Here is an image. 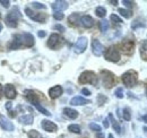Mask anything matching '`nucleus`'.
Wrapping results in <instances>:
<instances>
[{
	"label": "nucleus",
	"instance_id": "23",
	"mask_svg": "<svg viewBox=\"0 0 147 138\" xmlns=\"http://www.w3.org/2000/svg\"><path fill=\"white\" fill-rule=\"evenodd\" d=\"M32 104H33V105L36 108L37 110H38V111H40L42 114H44V116H47V117H50V116H51V113H50V112H49V111H48L45 108H43V106L40 104V102H34V103H32Z\"/></svg>",
	"mask_w": 147,
	"mask_h": 138
},
{
	"label": "nucleus",
	"instance_id": "44",
	"mask_svg": "<svg viewBox=\"0 0 147 138\" xmlns=\"http://www.w3.org/2000/svg\"><path fill=\"white\" fill-rule=\"evenodd\" d=\"M45 35H47L45 31H38V32H37V36H38V37H44Z\"/></svg>",
	"mask_w": 147,
	"mask_h": 138
},
{
	"label": "nucleus",
	"instance_id": "6",
	"mask_svg": "<svg viewBox=\"0 0 147 138\" xmlns=\"http://www.w3.org/2000/svg\"><path fill=\"white\" fill-rule=\"evenodd\" d=\"M19 40H20V43L22 45L26 47V48H31L35 44V40H34V36L31 34V33H24V34L19 35Z\"/></svg>",
	"mask_w": 147,
	"mask_h": 138
},
{
	"label": "nucleus",
	"instance_id": "27",
	"mask_svg": "<svg viewBox=\"0 0 147 138\" xmlns=\"http://www.w3.org/2000/svg\"><path fill=\"white\" fill-rule=\"evenodd\" d=\"M119 14L121 15V16H123L125 18H130L132 16V14H131V12L130 10H127V9H123V8H119Z\"/></svg>",
	"mask_w": 147,
	"mask_h": 138
},
{
	"label": "nucleus",
	"instance_id": "49",
	"mask_svg": "<svg viewBox=\"0 0 147 138\" xmlns=\"http://www.w3.org/2000/svg\"><path fill=\"white\" fill-rule=\"evenodd\" d=\"M111 3H113V5H114V6H115V5H117V3H118V1H110Z\"/></svg>",
	"mask_w": 147,
	"mask_h": 138
},
{
	"label": "nucleus",
	"instance_id": "38",
	"mask_svg": "<svg viewBox=\"0 0 147 138\" xmlns=\"http://www.w3.org/2000/svg\"><path fill=\"white\" fill-rule=\"evenodd\" d=\"M122 3H123L126 7H128V8H132V7H134V5H135V2L129 1V0H122Z\"/></svg>",
	"mask_w": 147,
	"mask_h": 138
},
{
	"label": "nucleus",
	"instance_id": "21",
	"mask_svg": "<svg viewBox=\"0 0 147 138\" xmlns=\"http://www.w3.org/2000/svg\"><path fill=\"white\" fill-rule=\"evenodd\" d=\"M108 119L111 121V124H112V128L118 133V134H121V127H120V124H119V122L115 120L114 118H113V114L110 113L109 114V117H108Z\"/></svg>",
	"mask_w": 147,
	"mask_h": 138
},
{
	"label": "nucleus",
	"instance_id": "18",
	"mask_svg": "<svg viewBox=\"0 0 147 138\" xmlns=\"http://www.w3.org/2000/svg\"><path fill=\"white\" fill-rule=\"evenodd\" d=\"M24 96L26 97L27 101H30L31 103H34V102H38V99H37V95L31 89H26L24 92Z\"/></svg>",
	"mask_w": 147,
	"mask_h": 138
},
{
	"label": "nucleus",
	"instance_id": "42",
	"mask_svg": "<svg viewBox=\"0 0 147 138\" xmlns=\"http://www.w3.org/2000/svg\"><path fill=\"white\" fill-rule=\"evenodd\" d=\"M98 100H100V102H98V104L101 105V104L103 103V102H105V101H107V97H104V96H102V95L100 94V95H98Z\"/></svg>",
	"mask_w": 147,
	"mask_h": 138
},
{
	"label": "nucleus",
	"instance_id": "5",
	"mask_svg": "<svg viewBox=\"0 0 147 138\" xmlns=\"http://www.w3.org/2000/svg\"><path fill=\"white\" fill-rule=\"evenodd\" d=\"M101 76H102V82L103 85L107 88H111L112 86H114L115 84V76L109 71V70H102L101 71Z\"/></svg>",
	"mask_w": 147,
	"mask_h": 138
},
{
	"label": "nucleus",
	"instance_id": "36",
	"mask_svg": "<svg viewBox=\"0 0 147 138\" xmlns=\"http://www.w3.org/2000/svg\"><path fill=\"white\" fill-rule=\"evenodd\" d=\"M90 128H91L92 130H94V131H96V133H100V131H101V127H100L97 123H94V122H92V123L90 124Z\"/></svg>",
	"mask_w": 147,
	"mask_h": 138
},
{
	"label": "nucleus",
	"instance_id": "13",
	"mask_svg": "<svg viewBox=\"0 0 147 138\" xmlns=\"http://www.w3.org/2000/svg\"><path fill=\"white\" fill-rule=\"evenodd\" d=\"M51 7H52V9H53L55 12L62 13L63 10H66V9L69 7V5H68V2H67V1H61V0H58V1H55V2L51 5Z\"/></svg>",
	"mask_w": 147,
	"mask_h": 138
},
{
	"label": "nucleus",
	"instance_id": "33",
	"mask_svg": "<svg viewBox=\"0 0 147 138\" xmlns=\"http://www.w3.org/2000/svg\"><path fill=\"white\" fill-rule=\"evenodd\" d=\"M137 27H145V24H144V23H139L138 19H137L136 22H134V23L131 24V28H132V30H136Z\"/></svg>",
	"mask_w": 147,
	"mask_h": 138
},
{
	"label": "nucleus",
	"instance_id": "43",
	"mask_svg": "<svg viewBox=\"0 0 147 138\" xmlns=\"http://www.w3.org/2000/svg\"><path fill=\"white\" fill-rule=\"evenodd\" d=\"M82 93H83L84 95H91V91L87 89V88H83V89H82Z\"/></svg>",
	"mask_w": 147,
	"mask_h": 138
},
{
	"label": "nucleus",
	"instance_id": "35",
	"mask_svg": "<svg viewBox=\"0 0 147 138\" xmlns=\"http://www.w3.org/2000/svg\"><path fill=\"white\" fill-rule=\"evenodd\" d=\"M32 5H33V8H36V9H47V6L41 2H33Z\"/></svg>",
	"mask_w": 147,
	"mask_h": 138
},
{
	"label": "nucleus",
	"instance_id": "34",
	"mask_svg": "<svg viewBox=\"0 0 147 138\" xmlns=\"http://www.w3.org/2000/svg\"><path fill=\"white\" fill-rule=\"evenodd\" d=\"M110 18H111V20H112V22H114V23H117V24H121V23H122V19L119 17L118 15H114V14H112Z\"/></svg>",
	"mask_w": 147,
	"mask_h": 138
},
{
	"label": "nucleus",
	"instance_id": "30",
	"mask_svg": "<svg viewBox=\"0 0 147 138\" xmlns=\"http://www.w3.org/2000/svg\"><path fill=\"white\" fill-rule=\"evenodd\" d=\"M78 18H79V15L78 14H71L70 16H69V18H68V22L69 23H71L73 25H75L76 23H78Z\"/></svg>",
	"mask_w": 147,
	"mask_h": 138
},
{
	"label": "nucleus",
	"instance_id": "14",
	"mask_svg": "<svg viewBox=\"0 0 147 138\" xmlns=\"http://www.w3.org/2000/svg\"><path fill=\"white\" fill-rule=\"evenodd\" d=\"M5 95L7 99L9 100H14L16 96H17V92H16V88L14 85L11 84H7L5 86Z\"/></svg>",
	"mask_w": 147,
	"mask_h": 138
},
{
	"label": "nucleus",
	"instance_id": "29",
	"mask_svg": "<svg viewBox=\"0 0 147 138\" xmlns=\"http://www.w3.org/2000/svg\"><path fill=\"white\" fill-rule=\"evenodd\" d=\"M68 130L74 133V134H80V127L78 124H70L68 127Z\"/></svg>",
	"mask_w": 147,
	"mask_h": 138
},
{
	"label": "nucleus",
	"instance_id": "3",
	"mask_svg": "<svg viewBox=\"0 0 147 138\" xmlns=\"http://www.w3.org/2000/svg\"><path fill=\"white\" fill-rule=\"evenodd\" d=\"M122 83L127 87H132L137 84L138 80V74L135 70H128L122 75Z\"/></svg>",
	"mask_w": 147,
	"mask_h": 138
},
{
	"label": "nucleus",
	"instance_id": "22",
	"mask_svg": "<svg viewBox=\"0 0 147 138\" xmlns=\"http://www.w3.org/2000/svg\"><path fill=\"white\" fill-rule=\"evenodd\" d=\"M140 55H142V59H143L144 61H146L147 60V42H146V40H144L143 43H142V45H140Z\"/></svg>",
	"mask_w": 147,
	"mask_h": 138
},
{
	"label": "nucleus",
	"instance_id": "24",
	"mask_svg": "<svg viewBox=\"0 0 147 138\" xmlns=\"http://www.w3.org/2000/svg\"><path fill=\"white\" fill-rule=\"evenodd\" d=\"M32 19L35 22H38V23H44L47 20V15L45 14H34Z\"/></svg>",
	"mask_w": 147,
	"mask_h": 138
},
{
	"label": "nucleus",
	"instance_id": "48",
	"mask_svg": "<svg viewBox=\"0 0 147 138\" xmlns=\"http://www.w3.org/2000/svg\"><path fill=\"white\" fill-rule=\"evenodd\" d=\"M97 134H98V138H103V135L101 134V131H100V133H97Z\"/></svg>",
	"mask_w": 147,
	"mask_h": 138
},
{
	"label": "nucleus",
	"instance_id": "10",
	"mask_svg": "<svg viewBox=\"0 0 147 138\" xmlns=\"http://www.w3.org/2000/svg\"><path fill=\"white\" fill-rule=\"evenodd\" d=\"M0 127L6 131H13L15 129V126L8 118L0 114Z\"/></svg>",
	"mask_w": 147,
	"mask_h": 138
},
{
	"label": "nucleus",
	"instance_id": "11",
	"mask_svg": "<svg viewBox=\"0 0 147 138\" xmlns=\"http://www.w3.org/2000/svg\"><path fill=\"white\" fill-rule=\"evenodd\" d=\"M41 127H42L45 131H48V133H55V131L58 130V126L55 124V122H52L51 120H48V119L42 120Z\"/></svg>",
	"mask_w": 147,
	"mask_h": 138
},
{
	"label": "nucleus",
	"instance_id": "45",
	"mask_svg": "<svg viewBox=\"0 0 147 138\" xmlns=\"http://www.w3.org/2000/svg\"><path fill=\"white\" fill-rule=\"evenodd\" d=\"M11 106H13L11 102H7V103H6V105H5V108H6L8 111H11Z\"/></svg>",
	"mask_w": 147,
	"mask_h": 138
},
{
	"label": "nucleus",
	"instance_id": "12",
	"mask_svg": "<svg viewBox=\"0 0 147 138\" xmlns=\"http://www.w3.org/2000/svg\"><path fill=\"white\" fill-rule=\"evenodd\" d=\"M63 93V88L60 86V85H55V86L51 87L49 89V96L52 99V100H55L58 97H60Z\"/></svg>",
	"mask_w": 147,
	"mask_h": 138
},
{
	"label": "nucleus",
	"instance_id": "50",
	"mask_svg": "<svg viewBox=\"0 0 147 138\" xmlns=\"http://www.w3.org/2000/svg\"><path fill=\"white\" fill-rule=\"evenodd\" d=\"M143 120H144V121H146V116H145V114L143 116Z\"/></svg>",
	"mask_w": 147,
	"mask_h": 138
},
{
	"label": "nucleus",
	"instance_id": "19",
	"mask_svg": "<svg viewBox=\"0 0 147 138\" xmlns=\"http://www.w3.org/2000/svg\"><path fill=\"white\" fill-rule=\"evenodd\" d=\"M134 47H135V42L132 40H126L122 42V49L125 50L126 53L134 52Z\"/></svg>",
	"mask_w": 147,
	"mask_h": 138
},
{
	"label": "nucleus",
	"instance_id": "37",
	"mask_svg": "<svg viewBox=\"0 0 147 138\" xmlns=\"http://www.w3.org/2000/svg\"><path fill=\"white\" fill-rule=\"evenodd\" d=\"M53 17H55V19H57V20H62V19H63V17H65V15H63L62 13L55 12V14H53Z\"/></svg>",
	"mask_w": 147,
	"mask_h": 138
},
{
	"label": "nucleus",
	"instance_id": "26",
	"mask_svg": "<svg viewBox=\"0 0 147 138\" xmlns=\"http://www.w3.org/2000/svg\"><path fill=\"white\" fill-rule=\"evenodd\" d=\"M109 27H110V25H109L108 20H105V19H102V20L100 22V28H101V31H102L103 33H105V32L109 30Z\"/></svg>",
	"mask_w": 147,
	"mask_h": 138
},
{
	"label": "nucleus",
	"instance_id": "15",
	"mask_svg": "<svg viewBox=\"0 0 147 138\" xmlns=\"http://www.w3.org/2000/svg\"><path fill=\"white\" fill-rule=\"evenodd\" d=\"M80 24L85 27V28H91L94 26L95 20L93 19V17H91L90 15H84L80 17Z\"/></svg>",
	"mask_w": 147,
	"mask_h": 138
},
{
	"label": "nucleus",
	"instance_id": "17",
	"mask_svg": "<svg viewBox=\"0 0 147 138\" xmlns=\"http://www.w3.org/2000/svg\"><path fill=\"white\" fill-rule=\"evenodd\" d=\"M88 103H91V101L87 100V99H84L83 96H75V97L71 99V101H70L71 105H85V104H88Z\"/></svg>",
	"mask_w": 147,
	"mask_h": 138
},
{
	"label": "nucleus",
	"instance_id": "28",
	"mask_svg": "<svg viewBox=\"0 0 147 138\" xmlns=\"http://www.w3.org/2000/svg\"><path fill=\"white\" fill-rule=\"evenodd\" d=\"M122 113H123L122 118H123L125 120H126V121L131 120V113H130V110H129L128 108H125V109L122 110Z\"/></svg>",
	"mask_w": 147,
	"mask_h": 138
},
{
	"label": "nucleus",
	"instance_id": "31",
	"mask_svg": "<svg viewBox=\"0 0 147 138\" xmlns=\"http://www.w3.org/2000/svg\"><path fill=\"white\" fill-rule=\"evenodd\" d=\"M114 95L118 97V99H123V88L122 87H118L115 91H114Z\"/></svg>",
	"mask_w": 147,
	"mask_h": 138
},
{
	"label": "nucleus",
	"instance_id": "16",
	"mask_svg": "<svg viewBox=\"0 0 147 138\" xmlns=\"http://www.w3.org/2000/svg\"><path fill=\"white\" fill-rule=\"evenodd\" d=\"M63 114H65L67 118L71 119V120H75V119L78 118V112H77L75 109H71V108H65V109H63Z\"/></svg>",
	"mask_w": 147,
	"mask_h": 138
},
{
	"label": "nucleus",
	"instance_id": "52",
	"mask_svg": "<svg viewBox=\"0 0 147 138\" xmlns=\"http://www.w3.org/2000/svg\"><path fill=\"white\" fill-rule=\"evenodd\" d=\"M1 30H2V25L0 24V32H1Z\"/></svg>",
	"mask_w": 147,
	"mask_h": 138
},
{
	"label": "nucleus",
	"instance_id": "40",
	"mask_svg": "<svg viewBox=\"0 0 147 138\" xmlns=\"http://www.w3.org/2000/svg\"><path fill=\"white\" fill-rule=\"evenodd\" d=\"M25 14H26L30 18H32L33 17V15H34L33 10H32V9H30V8H26V9H25Z\"/></svg>",
	"mask_w": 147,
	"mask_h": 138
},
{
	"label": "nucleus",
	"instance_id": "46",
	"mask_svg": "<svg viewBox=\"0 0 147 138\" xmlns=\"http://www.w3.org/2000/svg\"><path fill=\"white\" fill-rule=\"evenodd\" d=\"M103 126H104V128H109V119L108 118H105L103 120Z\"/></svg>",
	"mask_w": 147,
	"mask_h": 138
},
{
	"label": "nucleus",
	"instance_id": "4",
	"mask_svg": "<svg viewBox=\"0 0 147 138\" xmlns=\"http://www.w3.org/2000/svg\"><path fill=\"white\" fill-rule=\"evenodd\" d=\"M104 58H105L108 61H111V62H118V61L120 60V58H121V54H120L119 50H118L115 47L111 45V47H109V48L107 49L105 54H104Z\"/></svg>",
	"mask_w": 147,
	"mask_h": 138
},
{
	"label": "nucleus",
	"instance_id": "41",
	"mask_svg": "<svg viewBox=\"0 0 147 138\" xmlns=\"http://www.w3.org/2000/svg\"><path fill=\"white\" fill-rule=\"evenodd\" d=\"M0 3H1V6L5 7V8H8L9 5H10V2H9L8 0H0Z\"/></svg>",
	"mask_w": 147,
	"mask_h": 138
},
{
	"label": "nucleus",
	"instance_id": "2",
	"mask_svg": "<svg viewBox=\"0 0 147 138\" xmlns=\"http://www.w3.org/2000/svg\"><path fill=\"white\" fill-rule=\"evenodd\" d=\"M78 82L80 84H93V85H96L97 84V77H96V74L94 71L91 70H86V71H83L78 78Z\"/></svg>",
	"mask_w": 147,
	"mask_h": 138
},
{
	"label": "nucleus",
	"instance_id": "8",
	"mask_svg": "<svg viewBox=\"0 0 147 138\" xmlns=\"http://www.w3.org/2000/svg\"><path fill=\"white\" fill-rule=\"evenodd\" d=\"M92 50H93V53L96 57H101L103 54V52L105 51V48H104V45L97 39H94L92 41Z\"/></svg>",
	"mask_w": 147,
	"mask_h": 138
},
{
	"label": "nucleus",
	"instance_id": "39",
	"mask_svg": "<svg viewBox=\"0 0 147 138\" xmlns=\"http://www.w3.org/2000/svg\"><path fill=\"white\" fill-rule=\"evenodd\" d=\"M55 31H59V32H66V27L62 26V25H60V24L55 25Z\"/></svg>",
	"mask_w": 147,
	"mask_h": 138
},
{
	"label": "nucleus",
	"instance_id": "7",
	"mask_svg": "<svg viewBox=\"0 0 147 138\" xmlns=\"http://www.w3.org/2000/svg\"><path fill=\"white\" fill-rule=\"evenodd\" d=\"M87 44H88V40H87L86 36L78 37V40L76 42V45H75V52L76 53H83V52L86 50Z\"/></svg>",
	"mask_w": 147,
	"mask_h": 138
},
{
	"label": "nucleus",
	"instance_id": "32",
	"mask_svg": "<svg viewBox=\"0 0 147 138\" xmlns=\"http://www.w3.org/2000/svg\"><path fill=\"white\" fill-rule=\"evenodd\" d=\"M27 136H28V138H40L41 137L40 133L36 131V130H30V131L27 133Z\"/></svg>",
	"mask_w": 147,
	"mask_h": 138
},
{
	"label": "nucleus",
	"instance_id": "25",
	"mask_svg": "<svg viewBox=\"0 0 147 138\" xmlns=\"http://www.w3.org/2000/svg\"><path fill=\"white\" fill-rule=\"evenodd\" d=\"M95 14H96V16H98V17L103 18L105 17V15H107V9L104 8V7H97L96 9H95Z\"/></svg>",
	"mask_w": 147,
	"mask_h": 138
},
{
	"label": "nucleus",
	"instance_id": "9",
	"mask_svg": "<svg viewBox=\"0 0 147 138\" xmlns=\"http://www.w3.org/2000/svg\"><path fill=\"white\" fill-rule=\"evenodd\" d=\"M61 41H62V39L60 37V35L53 33L50 35V37L48 40V47L51 49H58L59 45H61Z\"/></svg>",
	"mask_w": 147,
	"mask_h": 138
},
{
	"label": "nucleus",
	"instance_id": "20",
	"mask_svg": "<svg viewBox=\"0 0 147 138\" xmlns=\"http://www.w3.org/2000/svg\"><path fill=\"white\" fill-rule=\"evenodd\" d=\"M18 121L22 123V124H24V126H28V124H32V123H33L34 118H33L32 114H25V116L19 117Z\"/></svg>",
	"mask_w": 147,
	"mask_h": 138
},
{
	"label": "nucleus",
	"instance_id": "1",
	"mask_svg": "<svg viewBox=\"0 0 147 138\" xmlns=\"http://www.w3.org/2000/svg\"><path fill=\"white\" fill-rule=\"evenodd\" d=\"M22 14L19 12V9L17 7L13 8L7 15H6V18H5V22H6V25L8 27H11V28H15L17 27V23H18V19L20 18Z\"/></svg>",
	"mask_w": 147,
	"mask_h": 138
},
{
	"label": "nucleus",
	"instance_id": "47",
	"mask_svg": "<svg viewBox=\"0 0 147 138\" xmlns=\"http://www.w3.org/2000/svg\"><path fill=\"white\" fill-rule=\"evenodd\" d=\"M1 95H2V85L0 84V97H1Z\"/></svg>",
	"mask_w": 147,
	"mask_h": 138
},
{
	"label": "nucleus",
	"instance_id": "51",
	"mask_svg": "<svg viewBox=\"0 0 147 138\" xmlns=\"http://www.w3.org/2000/svg\"><path fill=\"white\" fill-rule=\"evenodd\" d=\"M108 138H114V137H113V135H111V134H110V135L108 136Z\"/></svg>",
	"mask_w": 147,
	"mask_h": 138
}]
</instances>
